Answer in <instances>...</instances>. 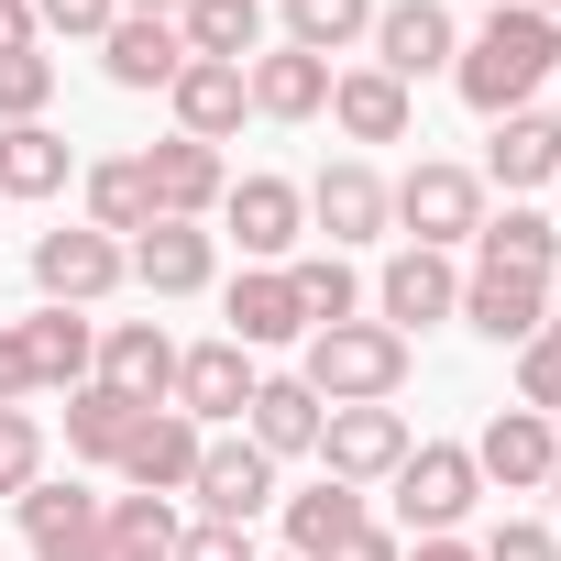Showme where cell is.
<instances>
[{"mask_svg": "<svg viewBox=\"0 0 561 561\" xmlns=\"http://www.w3.org/2000/svg\"><path fill=\"white\" fill-rule=\"evenodd\" d=\"M561 67V23H539V12H484L473 34H462V56H451V89L484 111V122H506V111H528L539 100V78Z\"/></svg>", "mask_w": 561, "mask_h": 561, "instance_id": "1", "label": "cell"}, {"mask_svg": "<svg viewBox=\"0 0 561 561\" xmlns=\"http://www.w3.org/2000/svg\"><path fill=\"white\" fill-rule=\"evenodd\" d=\"M298 386H309L320 408H397V386H408V342H397L386 320H331V331L298 342Z\"/></svg>", "mask_w": 561, "mask_h": 561, "instance_id": "2", "label": "cell"}, {"mask_svg": "<svg viewBox=\"0 0 561 561\" xmlns=\"http://www.w3.org/2000/svg\"><path fill=\"white\" fill-rule=\"evenodd\" d=\"M386 220H397L419 253H462V242L484 231V176H473V165H440V154H419V165L386 187Z\"/></svg>", "mask_w": 561, "mask_h": 561, "instance_id": "3", "label": "cell"}, {"mask_svg": "<svg viewBox=\"0 0 561 561\" xmlns=\"http://www.w3.org/2000/svg\"><path fill=\"white\" fill-rule=\"evenodd\" d=\"M386 506H397V528H408V539H451V528L484 506V473H473V451H462V440H419V451L386 473Z\"/></svg>", "mask_w": 561, "mask_h": 561, "instance_id": "4", "label": "cell"}, {"mask_svg": "<svg viewBox=\"0 0 561 561\" xmlns=\"http://www.w3.org/2000/svg\"><path fill=\"white\" fill-rule=\"evenodd\" d=\"M34 287H45V309H100L111 287H133V253L111 231H89V220L34 231Z\"/></svg>", "mask_w": 561, "mask_h": 561, "instance_id": "5", "label": "cell"}, {"mask_svg": "<svg viewBox=\"0 0 561 561\" xmlns=\"http://www.w3.org/2000/svg\"><path fill=\"white\" fill-rule=\"evenodd\" d=\"M375 56L364 67H386L408 100H419V78H451V56H462V23L440 12V0H375V34H364Z\"/></svg>", "mask_w": 561, "mask_h": 561, "instance_id": "6", "label": "cell"}, {"mask_svg": "<svg viewBox=\"0 0 561 561\" xmlns=\"http://www.w3.org/2000/svg\"><path fill=\"white\" fill-rule=\"evenodd\" d=\"M220 242H242V264H287V253L309 242V198H298V176H231V198H220Z\"/></svg>", "mask_w": 561, "mask_h": 561, "instance_id": "7", "label": "cell"}, {"mask_svg": "<svg viewBox=\"0 0 561 561\" xmlns=\"http://www.w3.org/2000/svg\"><path fill=\"white\" fill-rule=\"evenodd\" d=\"M451 309H462V264H451V253L397 242V253H386V275H375V320H386L397 342H419V331H440Z\"/></svg>", "mask_w": 561, "mask_h": 561, "instance_id": "8", "label": "cell"}, {"mask_svg": "<svg viewBox=\"0 0 561 561\" xmlns=\"http://www.w3.org/2000/svg\"><path fill=\"white\" fill-rule=\"evenodd\" d=\"M122 253H133V287H144V298H198V287H220V231H209V220H144Z\"/></svg>", "mask_w": 561, "mask_h": 561, "instance_id": "9", "label": "cell"}, {"mask_svg": "<svg viewBox=\"0 0 561 561\" xmlns=\"http://www.w3.org/2000/svg\"><path fill=\"white\" fill-rule=\"evenodd\" d=\"M473 342H495V353H517V342H539L550 331V275H506V264H473L462 275V309H451Z\"/></svg>", "mask_w": 561, "mask_h": 561, "instance_id": "10", "label": "cell"}, {"mask_svg": "<svg viewBox=\"0 0 561 561\" xmlns=\"http://www.w3.org/2000/svg\"><path fill=\"white\" fill-rule=\"evenodd\" d=\"M298 198H309V231H320L331 253H353V242H386V231H397V220H386V176H375L364 154L320 165V176H309Z\"/></svg>", "mask_w": 561, "mask_h": 561, "instance_id": "11", "label": "cell"}, {"mask_svg": "<svg viewBox=\"0 0 561 561\" xmlns=\"http://www.w3.org/2000/svg\"><path fill=\"white\" fill-rule=\"evenodd\" d=\"M408 451H419V440H408L397 408H331V419H320V473H331V484H364V495H375Z\"/></svg>", "mask_w": 561, "mask_h": 561, "instance_id": "12", "label": "cell"}, {"mask_svg": "<svg viewBox=\"0 0 561 561\" xmlns=\"http://www.w3.org/2000/svg\"><path fill=\"white\" fill-rule=\"evenodd\" d=\"M198 451H209V430H198L187 408H144L111 473H122L133 495H187V484H198Z\"/></svg>", "mask_w": 561, "mask_h": 561, "instance_id": "13", "label": "cell"}, {"mask_svg": "<svg viewBox=\"0 0 561 561\" xmlns=\"http://www.w3.org/2000/svg\"><path fill=\"white\" fill-rule=\"evenodd\" d=\"M12 517H23V550L34 561H111V528H100V495L89 484H34V495H12Z\"/></svg>", "mask_w": 561, "mask_h": 561, "instance_id": "14", "label": "cell"}, {"mask_svg": "<svg viewBox=\"0 0 561 561\" xmlns=\"http://www.w3.org/2000/svg\"><path fill=\"white\" fill-rule=\"evenodd\" d=\"M462 451H473V473H484V484H506V495H539V484H550V462H561V430H550L539 408H495V419H484Z\"/></svg>", "mask_w": 561, "mask_h": 561, "instance_id": "15", "label": "cell"}, {"mask_svg": "<svg viewBox=\"0 0 561 561\" xmlns=\"http://www.w3.org/2000/svg\"><path fill=\"white\" fill-rule=\"evenodd\" d=\"M198 517H220V528H253L264 506H275V462L242 440V430H209V451H198Z\"/></svg>", "mask_w": 561, "mask_h": 561, "instance_id": "16", "label": "cell"}, {"mask_svg": "<svg viewBox=\"0 0 561 561\" xmlns=\"http://www.w3.org/2000/svg\"><path fill=\"white\" fill-rule=\"evenodd\" d=\"M144 176H154V220H220V198H231L220 144H187V133L144 144Z\"/></svg>", "mask_w": 561, "mask_h": 561, "instance_id": "17", "label": "cell"}, {"mask_svg": "<svg viewBox=\"0 0 561 561\" xmlns=\"http://www.w3.org/2000/svg\"><path fill=\"white\" fill-rule=\"evenodd\" d=\"M165 408H187L198 430H231L253 408V353L242 342H176V397Z\"/></svg>", "mask_w": 561, "mask_h": 561, "instance_id": "18", "label": "cell"}, {"mask_svg": "<svg viewBox=\"0 0 561 561\" xmlns=\"http://www.w3.org/2000/svg\"><path fill=\"white\" fill-rule=\"evenodd\" d=\"M220 342H242V353H275V342H309V320H298V287H287V264H242L231 287H220Z\"/></svg>", "mask_w": 561, "mask_h": 561, "instance_id": "19", "label": "cell"}, {"mask_svg": "<svg viewBox=\"0 0 561 561\" xmlns=\"http://www.w3.org/2000/svg\"><path fill=\"white\" fill-rule=\"evenodd\" d=\"M89 375H100V386H122L133 408H165V397H176V331H165V320H111Z\"/></svg>", "mask_w": 561, "mask_h": 561, "instance_id": "20", "label": "cell"}, {"mask_svg": "<svg viewBox=\"0 0 561 561\" xmlns=\"http://www.w3.org/2000/svg\"><path fill=\"white\" fill-rule=\"evenodd\" d=\"M242 100H253V122H320V111H331V56L264 45V56L242 67Z\"/></svg>", "mask_w": 561, "mask_h": 561, "instance_id": "21", "label": "cell"}, {"mask_svg": "<svg viewBox=\"0 0 561 561\" xmlns=\"http://www.w3.org/2000/svg\"><path fill=\"white\" fill-rule=\"evenodd\" d=\"M275 528H287V561H331L353 528H375V495L364 484H309V495H275Z\"/></svg>", "mask_w": 561, "mask_h": 561, "instance_id": "22", "label": "cell"}, {"mask_svg": "<svg viewBox=\"0 0 561 561\" xmlns=\"http://www.w3.org/2000/svg\"><path fill=\"white\" fill-rule=\"evenodd\" d=\"M100 67H111V89H176V67H187V34L165 23V12H122L111 34H100Z\"/></svg>", "mask_w": 561, "mask_h": 561, "instance_id": "23", "label": "cell"}, {"mask_svg": "<svg viewBox=\"0 0 561 561\" xmlns=\"http://www.w3.org/2000/svg\"><path fill=\"white\" fill-rule=\"evenodd\" d=\"M320 397L298 386V375H253V408H242V440L264 451V462H298V451H320Z\"/></svg>", "mask_w": 561, "mask_h": 561, "instance_id": "24", "label": "cell"}, {"mask_svg": "<svg viewBox=\"0 0 561 561\" xmlns=\"http://www.w3.org/2000/svg\"><path fill=\"white\" fill-rule=\"evenodd\" d=\"M165 111H176V133H187V144H231L253 100H242V67L187 56V67H176V89H165Z\"/></svg>", "mask_w": 561, "mask_h": 561, "instance_id": "25", "label": "cell"}, {"mask_svg": "<svg viewBox=\"0 0 561 561\" xmlns=\"http://www.w3.org/2000/svg\"><path fill=\"white\" fill-rule=\"evenodd\" d=\"M331 122H342V144H408L419 100L386 67H331Z\"/></svg>", "mask_w": 561, "mask_h": 561, "instance_id": "26", "label": "cell"}, {"mask_svg": "<svg viewBox=\"0 0 561 561\" xmlns=\"http://www.w3.org/2000/svg\"><path fill=\"white\" fill-rule=\"evenodd\" d=\"M473 176H484V187H506V198H528V187H550V176H561V122H550V111H506Z\"/></svg>", "mask_w": 561, "mask_h": 561, "instance_id": "27", "label": "cell"}, {"mask_svg": "<svg viewBox=\"0 0 561 561\" xmlns=\"http://www.w3.org/2000/svg\"><path fill=\"white\" fill-rule=\"evenodd\" d=\"M12 331H23L34 397H45V386H89V364H100V320H89V309H34V320H12Z\"/></svg>", "mask_w": 561, "mask_h": 561, "instance_id": "28", "label": "cell"}, {"mask_svg": "<svg viewBox=\"0 0 561 561\" xmlns=\"http://www.w3.org/2000/svg\"><path fill=\"white\" fill-rule=\"evenodd\" d=\"M67 176H78V144L56 133V122H12L0 133V198H67Z\"/></svg>", "mask_w": 561, "mask_h": 561, "instance_id": "29", "label": "cell"}, {"mask_svg": "<svg viewBox=\"0 0 561 561\" xmlns=\"http://www.w3.org/2000/svg\"><path fill=\"white\" fill-rule=\"evenodd\" d=\"M78 187H89V231H111V242H133V231L154 220V176H144V154H100V165H78Z\"/></svg>", "mask_w": 561, "mask_h": 561, "instance_id": "30", "label": "cell"}, {"mask_svg": "<svg viewBox=\"0 0 561 561\" xmlns=\"http://www.w3.org/2000/svg\"><path fill=\"white\" fill-rule=\"evenodd\" d=\"M473 264H506V275H561V220H539V209H484Z\"/></svg>", "mask_w": 561, "mask_h": 561, "instance_id": "31", "label": "cell"}, {"mask_svg": "<svg viewBox=\"0 0 561 561\" xmlns=\"http://www.w3.org/2000/svg\"><path fill=\"white\" fill-rule=\"evenodd\" d=\"M100 528H111V561H176V495H100Z\"/></svg>", "mask_w": 561, "mask_h": 561, "instance_id": "32", "label": "cell"}, {"mask_svg": "<svg viewBox=\"0 0 561 561\" xmlns=\"http://www.w3.org/2000/svg\"><path fill=\"white\" fill-rule=\"evenodd\" d=\"M187 56H220V67H253L264 56V0H187L176 12Z\"/></svg>", "mask_w": 561, "mask_h": 561, "instance_id": "33", "label": "cell"}, {"mask_svg": "<svg viewBox=\"0 0 561 561\" xmlns=\"http://www.w3.org/2000/svg\"><path fill=\"white\" fill-rule=\"evenodd\" d=\"M133 419H144V408H133L122 386H100V375H89V386H67V451H78V462H122Z\"/></svg>", "mask_w": 561, "mask_h": 561, "instance_id": "34", "label": "cell"}, {"mask_svg": "<svg viewBox=\"0 0 561 561\" xmlns=\"http://www.w3.org/2000/svg\"><path fill=\"white\" fill-rule=\"evenodd\" d=\"M287 287H298V320L331 331V320H364V275L342 253H287Z\"/></svg>", "mask_w": 561, "mask_h": 561, "instance_id": "35", "label": "cell"}, {"mask_svg": "<svg viewBox=\"0 0 561 561\" xmlns=\"http://www.w3.org/2000/svg\"><path fill=\"white\" fill-rule=\"evenodd\" d=\"M275 12H287L275 45H309V56H353L375 34V0H275Z\"/></svg>", "mask_w": 561, "mask_h": 561, "instance_id": "36", "label": "cell"}, {"mask_svg": "<svg viewBox=\"0 0 561 561\" xmlns=\"http://www.w3.org/2000/svg\"><path fill=\"white\" fill-rule=\"evenodd\" d=\"M45 100H56V56H45V45L0 56V133H12V122H45Z\"/></svg>", "mask_w": 561, "mask_h": 561, "instance_id": "37", "label": "cell"}, {"mask_svg": "<svg viewBox=\"0 0 561 561\" xmlns=\"http://www.w3.org/2000/svg\"><path fill=\"white\" fill-rule=\"evenodd\" d=\"M34 484H45V419L0 408V495H34Z\"/></svg>", "mask_w": 561, "mask_h": 561, "instance_id": "38", "label": "cell"}, {"mask_svg": "<svg viewBox=\"0 0 561 561\" xmlns=\"http://www.w3.org/2000/svg\"><path fill=\"white\" fill-rule=\"evenodd\" d=\"M517 408H539V419H561V331H539V342H517Z\"/></svg>", "mask_w": 561, "mask_h": 561, "instance_id": "39", "label": "cell"}, {"mask_svg": "<svg viewBox=\"0 0 561 561\" xmlns=\"http://www.w3.org/2000/svg\"><path fill=\"white\" fill-rule=\"evenodd\" d=\"M122 23V0H34V34H67V45H100Z\"/></svg>", "mask_w": 561, "mask_h": 561, "instance_id": "40", "label": "cell"}, {"mask_svg": "<svg viewBox=\"0 0 561 561\" xmlns=\"http://www.w3.org/2000/svg\"><path fill=\"white\" fill-rule=\"evenodd\" d=\"M473 561H561V539H550L539 517H495V528L473 539Z\"/></svg>", "mask_w": 561, "mask_h": 561, "instance_id": "41", "label": "cell"}, {"mask_svg": "<svg viewBox=\"0 0 561 561\" xmlns=\"http://www.w3.org/2000/svg\"><path fill=\"white\" fill-rule=\"evenodd\" d=\"M176 561H264V550H253V528H220V517H187V528H176Z\"/></svg>", "mask_w": 561, "mask_h": 561, "instance_id": "42", "label": "cell"}, {"mask_svg": "<svg viewBox=\"0 0 561 561\" xmlns=\"http://www.w3.org/2000/svg\"><path fill=\"white\" fill-rule=\"evenodd\" d=\"M23 397H34V364H23V331L0 320V408H23Z\"/></svg>", "mask_w": 561, "mask_h": 561, "instance_id": "43", "label": "cell"}, {"mask_svg": "<svg viewBox=\"0 0 561 561\" xmlns=\"http://www.w3.org/2000/svg\"><path fill=\"white\" fill-rule=\"evenodd\" d=\"M331 561H408V539H397V528H353Z\"/></svg>", "mask_w": 561, "mask_h": 561, "instance_id": "44", "label": "cell"}, {"mask_svg": "<svg viewBox=\"0 0 561 561\" xmlns=\"http://www.w3.org/2000/svg\"><path fill=\"white\" fill-rule=\"evenodd\" d=\"M23 45H45L34 34V0H0V56H23Z\"/></svg>", "mask_w": 561, "mask_h": 561, "instance_id": "45", "label": "cell"}, {"mask_svg": "<svg viewBox=\"0 0 561 561\" xmlns=\"http://www.w3.org/2000/svg\"><path fill=\"white\" fill-rule=\"evenodd\" d=\"M122 12H165V23H176V12H187V0H122Z\"/></svg>", "mask_w": 561, "mask_h": 561, "instance_id": "46", "label": "cell"}, {"mask_svg": "<svg viewBox=\"0 0 561 561\" xmlns=\"http://www.w3.org/2000/svg\"><path fill=\"white\" fill-rule=\"evenodd\" d=\"M517 12H539V23H561V0H517Z\"/></svg>", "mask_w": 561, "mask_h": 561, "instance_id": "47", "label": "cell"}, {"mask_svg": "<svg viewBox=\"0 0 561 561\" xmlns=\"http://www.w3.org/2000/svg\"><path fill=\"white\" fill-rule=\"evenodd\" d=\"M550 506H561V462H550Z\"/></svg>", "mask_w": 561, "mask_h": 561, "instance_id": "48", "label": "cell"}, {"mask_svg": "<svg viewBox=\"0 0 561 561\" xmlns=\"http://www.w3.org/2000/svg\"><path fill=\"white\" fill-rule=\"evenodd\" d=\"M550 331H561V298H550Z\"/></svg>", "mask_w": 561, "mask_h": 561, "instance_id": "49", "label": "cell"}, {"mask_svg": "<svg viewBox=\"0 0 561 561\" xmlns=\"http://www.w3.org/2000/svg\"><path fill=\"white\" fill-rule=\"evenodd\" d=\"M0 220H12V198H0Z\"/></svg>", "mask_w": 561, "mask_h": 561, "instance_id": "50", "label": "cell"}, {"mask_svg": "<svg viewBox=\"0 0 561 561\" xmlns=\"http://www.w3.org/2000/svg\"><path fill=\"white\" fill-rule=\"evenodd\" d=\"M264 561H287V550H264Z\"/></svg>", "mask_w": 561, "mask_h": 561, "instance_id": "51", "label": "cell"}]
</instances>
